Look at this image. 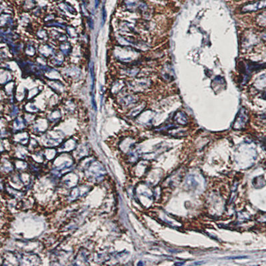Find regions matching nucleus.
<instances>
[{"label":"nucleus","instance_id":"obj_1","mask_svg":"<svg viewBox=\"0 0 266 266\" xmlns=\"http://www.w3.org/2000/svg\"><path fill=\"white\" fill-rule=\"evenodd\" d=\"M247 119H248V116L246 111L244 108H241L235 118L233 128L235 130L242 129L247 123Z\"/></svg>","mask_w":266,"mask_h":266},{"label":"nucleus","instance_id":"obj_2","mask_svg":"<svg viewBox=\"0 0 266 266\" xmlns=\"http://www.w3.org/2000/svg\"><path fill=\"white\" fill-rule=\"evenodd\" d=\"M266 8V0H258L247 4L241 8L243 12H252Z\"/></svg>","mask_w":266,"mask_h":266},{"label":"nucleus","instance_id":"obj_3","mask_svg":"<svg viewBox=\"0 0 266 266\" xmlns=\"http://www.w3.org/2000/svg\"><path fill=\"white\" fill-rule=\"evenodd\" d=\"M174 120L178 124H180V125H186V124L188 123V120H187L186 114H184L183 112H178V113L176 114V115H175L174 117Z\"/></svg>","mask_w":266,"mask_h":266},{"label":"nucleus","instance_id":"obj_4","mask_svg":"<svg viewBox=\"0 0 266 266\" xmlns=\"http://www.w3.org/2000/svg\"><path fill=\"white\" fill-rule=\"evenodd\" d=\"M244 258H247L246 256H240V257H231V258H227L226 259H244Z\"/></svg>","mask_w":266,"mask_h":266}]
</instances>
